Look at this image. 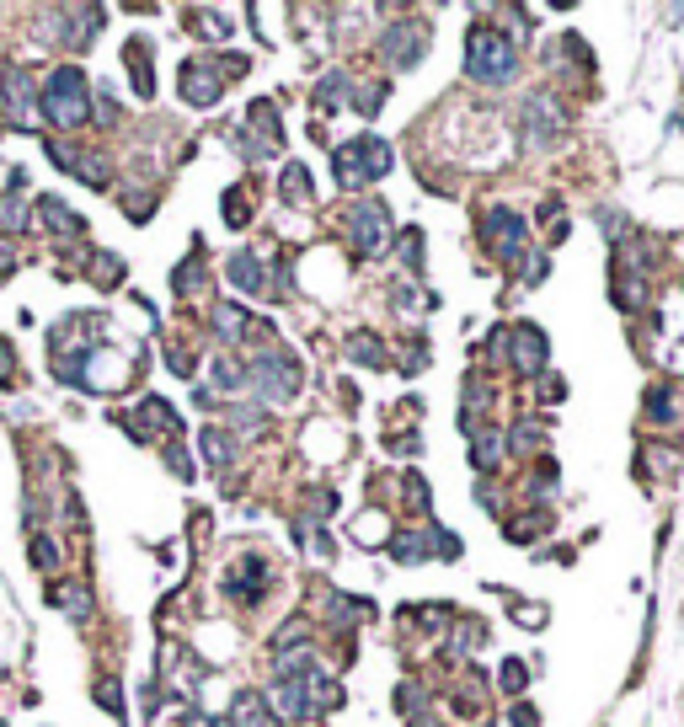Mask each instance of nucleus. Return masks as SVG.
Returning a JSON list of instances; mask_svg holds the SVG:
<instances>
[{"instance_id":"nucleus-17","label":"nucleus","mask_w":684,"mask_h":727,"mask_svg":"<svg viewBox=\"0 0 684 727\" xmlns=\"http://www.w3.org/2000/svg\"><path fill=\"white\" fill-rule=\"evenodd\" d=\"M54 605H65L75 621H86V615H91V594L86 589H54Z\"/></svg>"},{"instance_id":"nucleus-25","label":"nucleus","mask_w":684,"mask_h":727,"mask_svg":"<svg viewBox=\"0 0 684 727\" xmlns=\"http://www.w3.org/2000/svg\"><path fill=\"white\" fill-rule=\"evenodd\" d=\"M0 225H11V230L27 225V209H22V204H11V198H0Z\"/></svg>"},{"instance_id":"nucleus-13","label":"nucleus","mask_w":684,"mask_h":727,"mask_svg":"<svg viewBox=\"0 0 684 727\" xmlns=\"http://www.w3.org/2000/svg\"><path fill=\"white\" fill-rule=\"evenodd\" d=\"M139 417H145V428H155V433H182V417L171 412L161 396H145V401H139Z\"/></svg>"},{"instance_id":"nucleus-26","label":"nucleus","mask_w":684,"mask_h":727,"mask_svg":"<svg viewBox=\"0 0 684 727\" xmlns=\"http://www.w3.org/2000/svg\"><path fill=\"white\" fill-rule=\"evenodd\" d=\"M33 562H38V567H54V562H59V551L49 546V535H38V540H33Z\"/></svg>"},{"instance_id":"nucleus-21","label":"nucleus","mask_w":684,"mask_h":727,"mask_svg":"<svg viewBox=\"0 0 684 727\" xmlns=\"http://www.w3.org/2000/svg\"><path fill=\"white\" fill-rule=\"evenodd\" d=\"M204 455H209V466H225V460H230V439H225L220 428L204 433Z\"/></svg>"},{"instance_id":"nucleus-11","label":"nucleus","mask_w":684,"mask_h":727,"mask_svg":"<svg viewBox=\"0 0 684 727\" xmlns=\"http://www.w3.org/2000/svg\"><path fill=\"white\" fill-rule=\"evenodd\" d=\"M230 284H236L241 295H268V273H262V257L252 246H241V252L230 257Z\"/></svg>"},{"instance_id":"nucleus-23","label":"nucleus","mask_w":684,"mask_h":727,"mask_svg":"<svg viewBox=\"0 0 684 727\" xmlns=\"http://www.w3.org/2000/svg\"><path fill=\"white\" fill-rule=\"evenodd\" d=\"M647 407H652L647 417H658V423H668V417H674V396H668V391H652V396H647Z\"/></svg>"},{"instance_id":"nucleus-9","label":"nucleus","mask_w":684,"mask_h":727,"mask_svg":"<svg viewBox=\"0 0 684 727\" xmlns=\"http://www.w3.org/2000/svg\"><path fill=\"white\" fill-rule=\"evenodd\" d=\"M508 348H513V364L524 369V375H540V364H546V337L535 327H508Z\"/></svg>"},{"instance_id":"nucleus-4","label":"nucleus","mask_w":684,"mask_h":727,"mask_svg":"<svg viewBox=\"0 0 684 727\" xmlns=\"http://www.w3.org/2000/svg\"><path fill=\"white\" fill-rule=\"evenodd\" d=\"M348 236L359 246L364 257H380L385 246H391V220H385V204L380 198H364V204H353L348 214Z\"/></svg>"},{"instance_id":"nucleus-16","label":"nucleus","mask_w":684,"mask_h":727,"mask_svg":"<svg viewBox=\"0 0 684 727\" xmlns=\"http://www.w3.org/2000/svg\"><path fill=\"white\" fill-rule=\"evenodd\" d=\"M284 198L289 204H310V172L305 166H284Z\"/></svg>"},{"instance_id":"nucleus-7","label":"nucleus","mask_w":684,"mask_h":727,"mask_svg":"<svg viewBox=\"0 0 684 727\" xmlns=\"http://www.w3.org/2000/svg\"><path fill=\"white\" fill-rule=\"evenodd\" d=\"M524 129H530V145H551V139L567 129V113L551 97H530L524 102Z\"/></svg>"},{"instance_id":"nucleus-24","label":"nucleus","mask_w":684,"mask_h":727,"mask_svg":"<svg viewBox=\"0 0 684 727\" xmlns=\"http://www.w3.org/2000/svg\"><path fill=\"white\" fill-rule=\"evenodd\" d=\"M524 679H530V669H524L519 658H508L503 663V690H524Z\"/></svg>"},{"instance_id":"nucleus-19","label":"nucleus","mask_w":684,"mask_h":727,"mask_svg":"<svg viewBox=\"0 0 684 727\" xmlns=\"http://www.w3.org/2000/svg\"><path fill=\"white\" fill-rule=\"evenodd\" d=\"M391 556H396V562H423L428 546H423L417 535H396V540H391Z\"/></svg>"},{"instance_id":"nucleus-2","label":"nucleus","mask_w":684,"mask_h":727,"mask_svg":"<svg viewBox=\"0 0 684 727\" xmlns=\"http://www.w3.org/2000/svg\"><path fill=\"white\" fill-rule=\"evenodd\" d=\"M91 113V102H86V75L75 70V65H59L49 75V86H43V118L59 123V129H81Z\"/></svg>"},{"instance_id":"nucleus-28","label":"nucleus","mask_w":684,"mask_h":727,"mask_svg":"<svg viewBox=\"0 0 684 727\" xmlns=\"http://www.w3.org/2000/svg\"><path fill=\"white\" fill-rule=\"evenodd\" d=\"M97 701H102L107 711H118V685H113V679H102V685H97ZM118 717H123V711H118Z\"/></svg>"},{"instance_id":"nucleus-30","label":"nucleus","mask_w":684,"mask_h":727,"mask_svg":"<svg viewBox=\"0 0 684 727\" xmlns=\"http://www.w3.org/2000/svg\"><path fill=\"white\" fill-rule=\"evenodd\" d=\"M513 727H540L535 706H513Z\"/></svg>"},{"instance_id":"nucleus-5","label":"nucleus","mask_w":684,"mask_h":727,"mask_svg":"<svg viewBox=\"0 0 684 727\" xmlns=\"http://www.w3.org/2000/svg\"><path fill=\"white\" fill-rule=\"evenodd\" d=\"M246 380H257L268 401H289L294 391H300V364H294L289 353H262V364Z\"/></svg>"},{"instance_id":"nucleus-27","label":"nucleus","mask_w":684,"mask_h":727,"mask_svg":"<svg viewBox=\"0 0 684 727\" xmlns=\"http://www.w3.org/2000/svg\"><path fill=\"white\" fill-rule=\"evenodd\" d=\"M401 246H407L412 268H423V230H407V236H401Z\"/></svg>"},{"instance_id":"nucleus-14","label":"nucleus","mask_w":684,"mask_h":727,"mask_svg":"<svg viewBox=\"0 0 684 727\" xmlns=\"http://www.w3.org/2000/svg\"><path fill=\"white\" fill-rule=\"evenodd\" d=\"M43 220H49V230H59V236H81V214H70L65 204H59V198H43Z\"/></svg>"},{"instance_id":"nucleus-10","label":"nucleus","mask_w":684,"mask_h":727,"mask_svg":"<svg viewBox=\"0 0 684 727\" xmlns=\"http://www.w3.org/2000/svg\"><path fill=\"white\" fill-rule=\"evenodd\" d=\"M262 583H268V562H262V556H241V562L225 572V589L236 599H257Z\"/></svg>"},{"instance_id":"nucleus-15","label":"nucleus","mask_w":684,"mask_h":727,"mask_svg":"<svg viewBox=\"0 0 684 727\" xmlns=\"http://www.w3.org/2000/svg\"><path fill=\"white\" fill-rule=\"evenodd\" d=\"M214 321H220V332H225V337H246V332L257 327V321L246 316L241 305H220V316H214Z\"/></svg>"},{"instance_id":"nucleus-31","label":"nucleus","mask_w":684,"mask_h":727,"mask_svg":"<svg viewBox=\"0 0 684 727\" xmlns=\"http://www.w3.org/2000/svg\"><path fill=\"white\" fill-rule=\"evenodd\" d=\"M0 380H11V343L0 337Z\"/></svg>"},{"instance_id":"nucleus-22","label":"nucleus","mask_w":684,"mask_h":727,"mask_svg":"<svg viewBox=\"0 0 684 727\" xmlns=\"http://www.w3.org/2000/svg\"><path fill=\"white\" fill-rule=\"evenodd\" d=\"M225 220H230V225H246V220H252V204H246V193H230V198H225Z\"/></svg>"},{"instance_id":"nucleus-1","label":"nucleus","mask_w":684,"mask_h":727,"mask_svg":"<svg viewBox=\"0 0 684 727\" xmlns=\"http://www.w3.org/2000/svg\"><path fill=\"white\" fill-rule=\"evenodd\" d=\"M465 70H471V81H481V86H508L513 75H519V49H513V38L503 27L476 22L471 38H465Z\"/></svg>"},{"instance_id":"nucleus-3","label":"nucleus","mask_w":684,"mask_h":727,"mask_svg":"<svg viewBox=\"0 0 684 727\" xmlns=\"http://www.w3.org/2000/svg\"><path fill=\"white\" fill-rule=\"evenodd\" d=\"M332 172L342 188H364V182L391 172V145L385 139H353V145H342L332 156Z\"/></svg>"},{"instance_id":"nucleus-20","label":"nucleus","mask_w":684,"mask_h":727,"mask_svg":"<svg viewBox=\"0 0 684 727\" xmlns=\"http://www.w3.org/2000/svg\"><path fill=\"white\" fill-rule=\"evenodd\" d=\"M188 22H198V33H204L209 43H220V38H230V27H225V17H214V11H193Z\"/></svg>"},{"instance_id":"nucleus-6","label":"nucleus","mask_w":684,"mask_h":727,"mask_svg":"<svg viewBox=\"0 0 684 727\" xmlns=\"http://www.w3.org/2000/svg\"><path fill=\"white\" fill-rule=\"evenodd\" d=\"M524 241H530V225H524L513 209H492L487 214V246H497V257H503V262L519 257Z\"/></svg>"},{"instance_id":"nucleus-8","label":"nucleus","mask_w":684,"mask_h":727,"mask_svg":"<svg viewBox=\"0 0 684 727\" xmlns=\"http://www.w3.org/2000/svg\"><path fill=\"white\" fill-rule=\"evenodd\" d=\"M428 54V27H391V33H385V59H391L396 70H412L417 59Z\"/></svg>"},{"instance_id":"nucleus-32","label":"nucleus","mask_w":684,"mask_h":727,"mask_svg":"<svg viewBox=\"0 0 684 727\" xmlns=\"http://www.w3.org/2000/svg\"><path fill=\"white\" fill-rule=\"evenodd\" d=\"M0 727H6V722H0Z\"/></svg>"},{"instance_id":"nucleus-29","label":"nucleus","mask_w":684,"mask_h":727,"mask_svg":"<svg viewBox=\"0 0 684 727\" xmlns=\"http://www.w3.org/2000/svg\"><path fill=\"white\" fill-rule=\"evenodd\" d=\"M11 268H17V246H11L6 236H0V278H6Z\"/></svg>"},{"instance_id":"nucleus-12","label":"nucleus","mask_w":684,"mask_h":727,"mask_svg":"<svg viewBox=\"0 0 684 727\" xmlns=\"http://www.w3.org/2000/svg\"><path fill=\"white\" fill-rule=\"evenodd\" d=\"M54 161L65 166V172H75L81 182H91V188H107V166L91 156V150H65V145H54Z\"/></svg>"},{"instance_id":"nucleus-18","label":"nucleus","mask_w":684,"mask_h":727,"mask_svg":"<svg viewBox=\"0 0 684 727\" xmlns=\"http://www.w3.org/2000/svg\"><path fill=\"white\" fill-rule=\"evenodd\" d=\"M348 353H353V359H359V364H369V369H380V364H385V348L375 343V337H353V343H348Z\"/></svg>"}]
</instances>
